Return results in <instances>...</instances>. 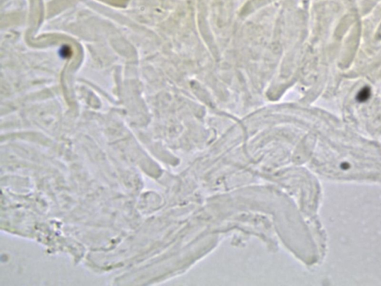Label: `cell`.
<instances>
[{"instance_id":"6da1fadb","label":"cell","mask_w":381,"mask_h":286,"mask_svg":"<svg viewBox=\"0 0 381 286\" xmlns=\"http://www.w3.org/2000/svg\"><path fill=\"white\" fill-rule=\"evenodd\" d=\"M370 88L366 87V88H363V89L360 91V93H358L357 99H358V100L359 101V102H366V101H367L368 99H369V97H370Z\"/></svg>"}]
</instances>
